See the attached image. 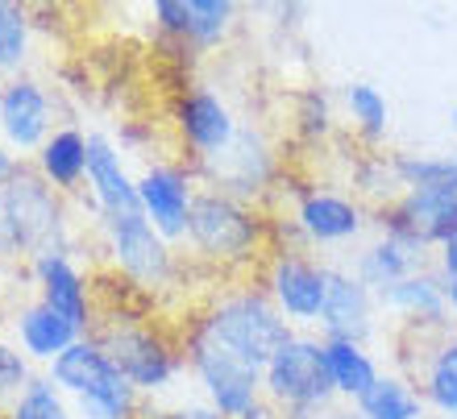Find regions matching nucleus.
Wrapping results in <instances>:
<instances>
[{
    "label": "nucleus",
    "instance_id": "obj_1",
    "mask_svg": "<svg viewBox=\"0 0 457 419\" xmlns=\"http://www.w3.org/2000/svg\"><path fill=\"white\" fill-rule=\"evenodd\" d=\"M220 349H228L233 357H241L253 370H266L270 357L287 345L295 328L283 320V312L275 308V300L266 295V287L245 283V287H228L217 300L208 303L204 312L195 316Z\"/></svg>",
    "mask_w": 457,
    "mask_h": 419
},
{
    "label": "nucleus",
    "instance_id": "obj_2",
    "mask_svg": "<svg viewBox=\"0 0 457 419\" xmlns=\"http://www.w3.org/2000/svg\"><path fill=\"white\" fill-rule=\"evenodd\" d=\"M92 341L109 353V361L129 378V386L142 398L162 395L187 374L179 341H170L158 324L137 320V316H100Z\"/></svg>",
    "mask_w": 457,
    "mask_h": 419
},
{
    "label": "nucleus",
    "instance_id": "obj_3",
    "mask_svg": "<svg viewBox=\"0 0 457 419\" xmlns=\"http://www.w3.org/2000/svg\"><path fill=\"white\" fill-rule=\"evenodd\" d=\"M46 378L71 398L79 419H142L145 398L129 386V378L109 361V353L84 336L59 361L46 366Z\"/></svg>",
    "mask_w": 457,
    "mask_h": 419
},
{
    "label": "nucleus",
    "instance_id": "obj_4",
    "mask_svg": "<svg viewBox=\"0 0 457 419\" xmlns=\"http://www.w3.org/2000/svg\"><path fill=\"white\" fill-rule=\"evenodd\" d=\"M266 237H270V225L253 204L200 187L192 204V220H187V245L195 250L200 262L250 266L262 258Z\"/></svg>",
    "mask_w": 457,
    "mask_h": 419
},
{
    "label": "nucleus",
    "instance_id": "obj_5",
    "mask_svg": "<svg viewBox=\"0 0 457 419\" xmlns=\"http://www.w3.org/2000/svg\"><path fill=\"white\" fill-rule=\"evenodd\" d=\"M262 395L283 419H312L337 407V390L325 366V341L316 333H295L262 370Z\"/></svg>",
    "mask_w": 457,
    "mask_h": 419
},
{
    "label": "nucleus",
    "instance_id": "obj_6",
    "mask_svg": "<svg viewBox=\"0 0 457 419\" xmlns=\"http://www.w3.org/2000/svg\"><path fill=\"white\" fill-rule=\"evenodd\" d=\"M183 361H187V374L200 382V395L204 403L220 411L225 419H245L253 407H262V370L245 366L241 357H233L228 349H220L212 336L200 328V320L187 324L183 333Z\"/></svg>",
    "mask_w": 457,
    "mask_h": 419
},
{
    "label": "nucleus",
    "instance_id": "obj_7",
    "mask_svg": "<svg viewBox=\"0 0 457 419\" xmlns=\"http://www.w3.org/2000/svg\"><path fill=\"white\" fill-rule=\"evenodd\" d=\"M100 245L109 253V262L133 287L142 291H162L179 275V258L170 250V241L158 237V228L145 220V212H117V216H96Z\"/></svg>",
    "mask_w": 457,
    "mask_h": 419
},
{
    "label": "nucleus",
    "instance_id": "obj_8",
    "mask_svg": "<svg viewBox=\"0 0 457 419\" xmlns=\"http://www.w3.org/2000/svg\"><path fill=\"white\" fill-rule=\"evenodd\" d=\"M262 287L295 333L300 328H316L320 312H325L328 262H316L308 250H275L266 258Z\"/></svg>",
    "mask_w": 457,
    "mask_h": 419
},
{
    "label": "nucleus",
    "instance_id": "obj_9",
    "mask_svg": "<svg viewBox=\"0 0 457 419\" xmlns=\"http://www.w3.org/2000/svg\"><path fill=\"white\" fill-rule=\"evenodd\" d=\"M291 228L303 250H345L366 237L370 212L358 195L333 192V187H303L291 208Z\"/></svg>",
    "mask_w": 457,
    "mask_h": 419
},
{
    "label": "nucleus",
    "instance_id": "obj_10",
    "mask_svg": "<svg viewBox=\"0 0 457 419\" xmlns=\"http://www.w3.org/2000/svg\"><path fill=\"white\" fill-rule=\"evenodd\" d=\"M192 170L212 192H225V195H233V200L258 204L278 175V158L258 125H241L225 154L204 162V167H192Z\"/></svg>",
    "mask_w": 457,
    "mask_h": 419
},
{
    "label": "nucleus",
    "instance_id": "obj_11",
    "mask_svg": "<svg viewBox=\"0 0 457 419\" xmlns=\"http://www.w3.org/2000/svg\"><path fill=\"white\" fill-rule=\"evenodd\" d=\"M170 120H175L179 145L187 150L192 167H204V162L220 158L241 129V120L228 108V100L204 84L183 87L179 96H175V108H170Z\"/></svg>",
    "mask_w": 457,
    "mask_h": 419
},
{
    "label": "nucleus",
    "instance_id": "obj_12",
    "mask_svg": "<svg viewBox=\"0 0 457 419\" xmlns=\"http://www.w3.org/2000/svg\"><path fill=\"white\" fill-rule=\"evenodd\" d=\"M195 195H200V175L192 170V162L158 158V162H145V170L137 175V200H142L145 220L170 245L187 241V220H192Z\"/></svg>",
    "mask_w": 457,
    "mask_h": 419
},
{
    "label": "nucleus",
    "instance_id": "obj_13",
    "mask_svg": "<svg viewBox=\"0 0 457 419\" xmlns=\"http://www.w3.org/2000/svg\"><path fill=\"white\" fill-rule=\"evenodd\" d=\"M59 129L54 125V100L46 84L34 75H12L0 84V145L21 158H34L46 137Z\"/></svg>",
    "mask_w": 457,
    "mask_h": 419
},
{
    "label": "nucleus",
    "instance_id": "obj_14",
    "mask_svg": "<svg viewBox=\"0 0 457 419\" xmlns=\"http://www.w3.org/2000/svg\"><path fill=\"white\" fill-rule=\"evenodd\" d=\"M25 275H29L37 300L46 303L50 312H59L62 320H71L84 336H92L100 316L92 308V283L79 270L75 253H62V250L37 253L34 262H25Z\"/></svg>",
    "mask_w": 457,
    "mask_h": 419
},
{
    "label": "nucleus",
    "instance_id": "obj_15",
    "mask_svg": "<svg viewBox=\"0 0 457 419\" xmlns=\"http://www.w3.org/2000/svg\"><path fill=\"white\" fill-rule=\"evenodd\" d=\"M374 312H378V295L349 266L328 262L325 312H320V324H316L320 341H358V345H366L374 336Z\"/></svg>",
    "mask_w": 457,
    "mask_h": 419
},
{
    "label": "nucleus",
    "instance_id": "obj_16",
    "mask_svg": "<svg viewBox=\"0 0 457 419\" xmlns=\"http://www.w3.org/2000/svg\"><path fill=\"white\" fill-rule=\"evenodd\" d=\"M87 208L92 216L137 212V175L109 133H87Z\"/></svg>",
    "mask_w": 457,
    "mask_h": 419
},
{
    "label": "nucleus",
    "instance_id": "obj_17",
    "mask_svg": "<svg viewBox=\"0 0 457 419\" xmlns=\"http://www.w3.org/2000/svg\"><path fill=\"white\" fill-rule=\"evenodd\" d=\"M378 308L399 316L408 328H416V333H424V336H441V333H449V324H453L445 275H441L436 266H424V270L408 275L403 283L386 287L383 295H378Z\"/></svg>",
    "mask_w": 457,
    "mask_h": 419
},
{
    "label": "nucleus",
    "instance_id": "obj_18",
    "mask_svg": "<svg viewBox=\"0 0 457 419\" xmlns=\"http://www.w3.org/2000/svg\"><path fill=\"white\" fill-rule=\"evenodd\" d=\"M9 328H12V345L21 349L34 366H50V361H59L75 341H84V333H79L71 320H62L59 312H50L37 295L12 312Z\"/></svg>",
    "mask_w": 457,
    "mask_h": 419
},
{
    "label": "nucleus",
    "instance_id": "obj_19",
    "mask_svg": "<svg viewBox=\"0 0 457 419\" xmlns=\"http://www.w3.org/2000/svg\"><path fill=\"white\" fill-rule=\"evenodd\" d=\"M34 170L59 195H79L87 183V133L79 125H59L34 154Z\"/></svg>",
    "mask_w": 457,
    "mask_h": 419
},
{
    "label": "nucleus",
    "instance_id": "obj_20",
    "mask_svg": "<svg viewBox=\"0 0 457 419\" xmlns=\"http://www.w3.org/2000/svg\"><path fill=\"white\" fill-rule=\"evenodd\" d=\"M416 390L424 407L441 419H457V336L441 333L416 361Z\"/></svg>",
    "mask_w": 457,
    "mask_h": 419
},
{
    "label": "nucleus",
    "instance_id": "obj_21",
    "mask_svg": "<svg viewBox=\"0 0 457 419\" xmlns=\"http://www.w3.org/2000/svg\"><path fill=\"white\" fill-rule=\"evenodd\" d=\"M424 266H428V253L411 250V245H403V241L378 233V237L366 241V245L358 250V258H353L349 270H353L374 295H383L386 287L403 283V278L416 275V270H424Z\"/></svg>",
    "mask_w": 457,
    "mask_h": 419
},
{
    "label": "nucleus",
    "instance_id": "obj_22",
    "mask_svg": "<svg viewBox=\"0 0 457 419\" xmlns=\"http://www.w3.org/2000/svg\"><path fill=\"white\" fill-rule=\"evenodd\" d=\"M325 366H328V378H333V390L337 398H345L349 407L358 403L374 382H378V361L366 345L358 341H325Z\"/></svg>",
    "mask_w": 457,
    "mask_h": 419
},
{
    "label": "nucleus",
    "instance_id": "obj_23",
    "mask_svg": "<svg viewBox=\"0 0 457 419\" xmlns=\"http://www.w3.org/2000/svg\"><path fill=\"white\" fill-rule=\"evenodd\" d=\"M353 411L361 419H424L428 415L416 382L403 378V374H378V382L353 403Z\"/></svg>",
    "mask_w": 457,
    "mask_h": 419
},
{
    "label": "nucleus",
    "instance_id": "obj_24",
    "mask_svg": "<svg viewBox=\"0 0 457 419\" xmlns=\"http://www.w3.org/2000/svg\"><path fill=\"white\" fill-rule=\"evenodd\" d=\"M399 192H457V154H391Z\"/></svg>",
    "mask_w": 457,
    "mask_h": 419
},
{
    "label": "nucleus",
    "instance_id": "obj_25",
    "mask_svg": "<svg viewBox=\"0 0 457 419\" xmlns=\"http://www.w3.org/2000/svg\"><path fill=\"white\" fill-rule=\"evenodd\" d=\"M341 108H345L349 125L361 142H383L391 133V104L374 84L366 79H353V84L341 87Z\"/></svg>",
    "mask_w": 457,
    "mask_h": 419
},
{
    "label": "nucleus",
    "instance_id": "obj_26",
    "mask_svg": "<svg viewBox=\"0 0 457 419\" xmlns=\"http://www.w3.org/2000/svg\"><path fill=\"white\" fill-rule=\"evenodd\" d=\"M187 50L204 54L228 42L233 25H237V4L233 0H187Z\"/></svg>",
    "mask_w": 457,
    "mask_h": 419
},
{
    "label": "nucleus",
    "instance_id": "obj_27",
    "mask_svg": "<svg viewBox=\"0 0 457 419\" xmlns=\"http://www.w3.org/2000/svg\"><path fill=\"white\" fill-rule=\"evenodd\" d=\"M29 50H34V21H29V9L12 4V0H0V75H25V62H29Z\"/></svg>",
    "mask_w": 457,
    "mask_h": 419
},
{
    "label": "nucleus",
    "instance_id": "obj_28",
    "mask_svg": "<svg viewBox=\"0 0 457 419\" xmlns=\"http://www.w3.org/2000/svg\"><path fill=\"white\" fill-rule=\"evenodd\" d=\"M4 419H79L71 407V398L50 382L46 374H34L29 386L4 407Z\"/></svg>",
    "mask_w": 457,
    "mask_h": 419
},
{
    "label": "nucleus",
    "instance_id": "obj_29",
    "mask_svg": "<svg viewBox=\"0 0 457 419\" xmlns=\"http://www.w3.org/2000/svg\"><path fill=\"white\" fill-rule=\"evenodd\" d=\"M295 129L303 137H312V142L333 133V96L325 87H308V92L295 96Z\"/></svg>",
    "mask_w": 457,
    "mask_h": 419
},
{
    "label": "nucleus",
    "instance_id": "obj_30",
    "mask_svg": "<svg viewBox=\"0 0 457 419\" xmlns=\"http://www.w3.org/2000/svg\"><path fill=\"white\" fill-rule=\"evenodd\" d=\"M34 378V361L25 357L21 349L0 336V403H12Z\"/></svg>",
    "mask_w": 457,
    "mask_h": 419
},
{
    "label": "nucleus",
    "instance_id": "obj_31",
    "mask_svg": "<svg viewBox=\"0 0 457 419\" xmlns=\"http://www.w3.org/2000/svg\"><path fill=\"white\" fill-rule=\"evenodd\" d=\"M436 270L445 278H457V228L436 245Z\"/></svg>",
    "mask_w": 457,
    "mask_h": 419
},
{
    "label": "nucleus",
    "instance_id": "obj_32",
    "mask_svg": "<svg viewBox=\"0 0 457 419\" xmlns=\"http://www.w3.org/2000/svg\"><path fill=\"white\" fill-rule=\"evenodd\" d=\"M142 419H192L183 407H150V403H142Z\"/></svg>",
    "mask_w": 457,
    "mask_h": 419
},
{
    "label": "nucleus",
    "instance_id": "obj_33",
    "mask_svg": "<svg viewBox=\"0 0 457 419\" xmlns=\"http://www.w3.org/2000/svg\"><path fill=\"white\" fill-rule=\"evenodd\" d=\"M312 419H361L353 407H328V411H320V415H312Z\"/></svg>",
    "mask_w": 457,
    "mask_h": 419
},
{
    "label": "nucleus",
    "instance_id": "obj_34",
    "mask_svg": "<svg viewBox=\"0 0 457 419\" xmlns=\"http://www.w3.org/2000/svg\"><path fill=\"white\" fill-rule=\"evenodd\" d=\"M445 291H449V316L457 320V278H445Z\"/></svg>",
    "mask_w": 457,
    "mask_h": 419
},
{
    "label": "nucleus",
    "instance_id": "obj_35",
    "mask_svg": "<svg viewBox=\"0 0 457 419\" xmlns=\"http://www.w3.org/2000/svg\"><path fill=\"white\" fill-rule=\"evenodd\" d=\"M449 129H453V137H457V104H453V112H449Z\"/></svg>",
    "mask_w": 457,
    "mask_h": 419
}]
</instances>
